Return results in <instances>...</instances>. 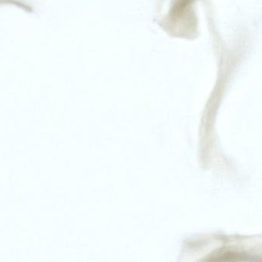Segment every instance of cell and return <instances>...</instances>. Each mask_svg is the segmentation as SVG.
I'll use <instances>...</instances> for the list:
<instances>
[]
</instances>
